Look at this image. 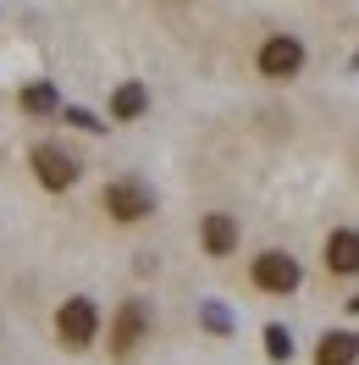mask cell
I'll list each match as a JSON object with an SVG mask.
<instances>
[{"mask_svg":"<svg viewBox=\"0 0 359 365\" xmlns=\"http://www.w3.org/2000/svg\"><path fill=\"white\" fill-rule=\"evenodd\" d=\"M56 332L67 349H89L94 332H100V310H94V299H67L61 310H56Z\"/></svg>","mask_w":359,"mask_h":365,"instance_id":"obj_1","label":"cell"},{"mask_svg":"<svg viewBox=\"0 0 359 365\" xmlns=\"http://www.w3.org/2000/svg\"><path fill=\"white\" fill-rule=\"evenodd\" d=\"M105 210H111L116 222H144V216H155V194L138 178H122V182L105 188Z\"/></svg>","mask_w":359,"mask_h":365,"instance_id":"obj_2","label":"cell"},{"mask_svg":"<svg viewBox=\"0 0 359 365\" xmlns=\"http://www.w3.org/2000/svg\"><path fill=\"white\" fill-rule=\"evenodd\" d=\"M298 260L293 255H282V250H266L260 260H254V288H266V294H293L298 288Z\"/></svg>","mask_w":359,"mask_h":365,"instance_id":"obj_3","label":"cell"},{"mask_svg":"<svg viewBox=\"0 0 359 365\" xmlns=\"http://www.w3.org/2000/svg\"><path fill=\"white\" fill-rule=\"evenodd\" d=\"M144 332H150V310H144L138 299H128V304L116 310V327H111V354H116V360H128L138 343H144Z\"/></svg>","mask_w":359,"mask_h":365,"instance_id":"obj_4","label":"cell"},{"mask_svg":"<svg viewBox=\"0 0 359 365\" xmlns=\"http://www.w3.org/2000/svg\"><path fill=\"white\" fill-rule=\"evenodd\" d=\"M33 172H39V182H45V188H56V194H61V188H72V182H78V160H72L61 144H33Z\"/></svg>","mask_w":359,"mask_h":365,"instance_id":"obj_5","label":"cell"},{"mask_svg":"<svg viewBox=\"0 0 359 365\" xmlns=\"http://www.w3.org/2000/svg\"><path fill=\"white\" fill-rule=\"evenodd\" d=\"M298 67H304V45L293 34H271L266 45H260V72L266 78H293Z\"/></svg>","mask_w":359,"mask_h":365,"instance_id":"obj_6","label":"cell"},{"mask_svg":"<svg viewBox=\"0 0 359 365\" xmlns=\"http://www.w3.org/2000/svg\"><path fill=\"white\" fill-rule=\"evenodd\" d=\"M359 255V238H354V227H337L332 238H326V272H337V277H354V260Z\"/></svg>","mask_w":359,"mask_h":365,"instance_id":"obj_7","label":"cell"},{"mask_svg":"<svg viewBox=\"0 0 359 365\" xmlns=\"http://www.w3.org/2000/svg\"><path fill=\"white\" fill-rule=\"evenodd\" d=\"M204 250L210 255H232L238 250V222H232L227 210H210V216H204Z\"/></svg>","mask_w":359,"mask_h":365,"instance_id":"obj_8","label":"cell"},{"mask_svg":"<svg viewBox=\"0 0 359 365\" xmlns=\"http://www.w3.org/2000/svg\"><path fill=\"white\" fill-rule=\"evenodd\" d=\"M144 106H150V89H144V83H122V89L111 94V116H116V122L144 116Z\"/></svg>","mask_w":359,"mask_h":365,"instance_id":"obj_9","label":"cell"},{"mask_svg":"<svg viewBox=\"0 0 359 365\" xmlns=\"http://www.w3.org/2000/svg\"><path fill=\"white\" fill-rule=\"evenodd\" d=\"M315 365H354V332H326L315 349Z\"/></svg>","mask_w":359,"mask_h":365,"instance_id":"obj_10","label":"cell"},{"mask_svg":"<svg viewBox=\"0 0 359 365\" xmlns=\"http://www.w3.org/2000/svg\"><path fill=\"white\" fill-rule=\"evenodd\" d=\"M56 106H61V94L50 89V83H28V89H23V111L28 116H50Z\"/></svg>","mask_w":359,"mask_h":365,"instance_id":"obj_11","label":"cell"},{"mask_svg":"<svg viewBox=\"0 0 359 365\" xmlns=\"http://www.w3.org/2000/svg\"><path fill=\"white\" fill-rule=\"evenodd\" d=\"M266 354H271V360H288V354H293V338H288V327H276V321L266 327Z\"/></svg>","mask_w":359,"mask_h":365,"instance_id":"obj_12","label":"cell"},{"mask_svg":"<svg viewBox=\"0 0 359 365\" xmlns=\"http://www.w3.org/2000/svg\"><path fill=\"white\" fill-rule=\"evenodd\" d=\"M204 327H210V332H227L232 321H227V310H222V304H204Z\"/></svg>","mask_w":359,"mask_h":365,"instance_id":"obj_13","label":"cell"}]
</instances>
